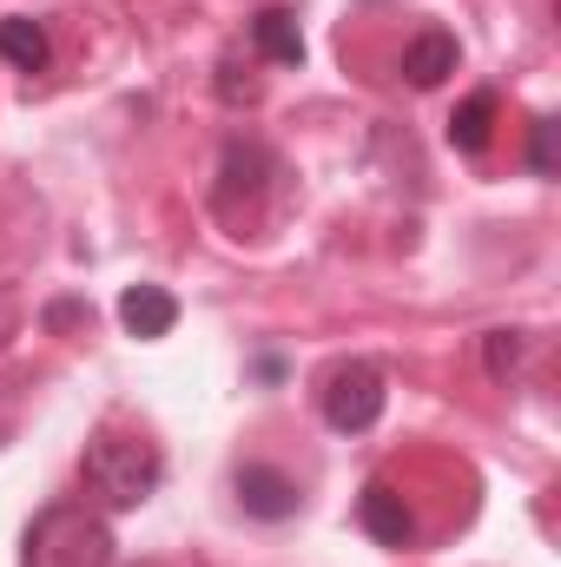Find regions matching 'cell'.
<instances>
[{
	"instance_id": "6da1fadb",
	"label": "cell",
	"mask_w": 561,
	"mask_h": 567,
	"mask_svg": "<svg viewBox=\"0 0 561 567\" xmlns=\"http://www.w3.org/2000/svg\"><path fill=\"white\" fill-rule=\"evenodd\" d=\"M80 475H86V495L100 508H140V502H152V488L165 482V462H159V449L145 435L106 423V429L86 435Z\"/></svg>"
},
{
	"instance_id": "7a4b0ae2",
	"label": "cell",
	"mask_w": 561,
	"mask_h": 567,
	"mask_svg": "<svg viewBox=\"0 0 561 567\" xmlns=\"http://www.w3.org/2000/svg\"><path fill=\"white\" fill-rule=\"evenodd\" d=\"M20 567H113V528L80 502H53L27 528Z\"/></svg>"
},
{
	"instance_id": "3957f363",
	"label": "cell",
	"mask_w": 561,
	"mask_h": 567,
	"mask_svg": "<svg viewBox=\"0 0 561 567\" xmlns=\"http://www.w3.org/2000/svg\"><path fill=\"white\" fill-rule=\"evenodd\" d=\"M284 178L278 152L265 140H232L225 145V158H218V185H212V212L225 218V225H245L252 212H258V198L272 192Z\"/></svg>"
},
{
	"instance_id": "277c9868",
	"label": "cell",
	"mask_w": 561,
	"mask_h": 567,
	"mask_svg": "<svg viewBox=\"0 0 561 567\" xmlns=\"http://www.w3.org/2000/svg\"><path fill=\"white\" fill-rule=\"evenodd\" d=\"M384 403H390V390H384V370L377 363H337L330 377H324V390H317V410H324V423L337 429V435H364V429L384 416Z\"/></svg>"
},
{
	"instance_id": "5b68a950",
	"label": "cell",
	"mask_w": 561,
	"mask_h": 567,
	"mask_svg": "<svg viewBox=\"0 0 561 567\" xmlns=\"http://www.w3.org/2000/svg\"><path fill=\"white\" fill-rule=\"evenodd\" d=\"M357 515H364V528H370L384 548H410V542H417V515H410V502H404L390 482H370L364 502H357Z\"/></svg>"
},
{
	"instance_id": "8992f818",
	"label": "cell",
	"mask_w": 561,
	"mask_h": 567,
	"mask_svg": "<svg viewBox=\"0 0 561 567\" xmlns=\"http://www.w3.org/2000/svg\"><path fill=\"white\" fill-rule=\"evenodd\" d=\"M238 502L258 522H284V515H297V482L265 468V462H252V468H238Z\"/></svg>"
},
{
	"instance_id": "52a82bcc",
	"label": "cell",
	"mask_w": 561,
	"mask_h": 567,
	"mask_svg": "<svg viewBox=\"0 0 561 567\" xmlns=\"http://www.w3.org/2000/svg\"><path fill=\"white\" fill-rule=\"evenodd\" d=\"M120 323L133 330V337H172V323H178V303H172V290H159V284H133L126 297H120Z\"/></svg>"
},
{
	"instance_id": "ba28073f",
	"label": "cell",
	"mask_w": 561,
	"mask_h": 567,
	"mask_svg": "<svg viewBox=\"0 0 561 567\" xmlns=\"http://www.w3.org/2000/svg\"><path fill=\"white\" fill-rule=\"evenodd\" d=\"M449 73H456V40H449L442 27H429V33H417V40L404 47V80H410V86L429 93V86H442Z\"/></svg>"
},
{
	"instance_id": "9c48e42d",
	"label": "cell",
	"mask_w": 561,
	"mask_h": 567,
	"mask_svg": "<svg viewBox=\"0 0 561 567\" xmlns=\"http://www.w3.org/2000/svg\"><path fill=\"white\" fill-rule=\"evenodd\" d=\"M252 40H258V53H265L272 66H297V60H304V33H297V13H290V7H265V13L252 20Z\"/></svg>"
},
{
	"instance_id": "30bf717a",
	"label": "cell",
	"mask_w": 561,
	"mask_h": 567,
	"mask_svg": "<svg viewBox=\"0 0 561 567\" xmlns=\"http://www.w3.org/2000/svg\"><path fill=\"white\" fill-rule=\"evenodd\" d=\"M47 53H53V47H47V27H40V20H20V13H13V20H0V60H7V66L40 73V66H47Z\"/></svg>"
},
{
	"instance_id": "8fae6325",
	"label": "cell",
	"mask_w": 561,
	"mask_h": 567,
	"mask_svg": "<svg viewBox=\"0 0 561 567\" xmlns=\"http://www.w3.org/2000/svg\"><path fill=\"white\" fill-rule=\"evenodd\" d=\"M489 126H496V93H469L449 120V145L456 152H482L489 145Z\"/></svg>"
},
{
	"instance_id": "7c38bea8",
	"label": "cell",
	"mask_w": 561,
	"mask_h": 567,
	"mask_svg": "<svg viewBox=\"0 0 561 567\" xmlns=\"http://www.w3.org/2000/svg\"><path fill=\"white\" fill-rule=\"evenodd\" d=\"M482 357H489V377H496V383H509V377L522 370V357H529V330H489Z\"/></svg>"
},
{
	"instance_id": "4fadbf2b",
	"label": "cell",
	"mask_w": 561,
	"mask_h": 567,
	"mask_svg": "<svg viewBox=\"0 0 561 567\" xmlns=\"http://www.w3.org/2000/svg\"><path fill=\"white\" fill-rule=\"evenodd\" d=\"M218 100H225V106H252V100H258V80L238 66V53L218 60Z\"/></svg>"
},
{
	"instance_id": "5bb4252c",
	"label": "cell",
	"mask_w": 561,
	"mask_h": 567,
	"mask_svg": "<svg viewBox=\"0 0 561 567\" xmlns=\"http://www.w3.org/2000/svg\"><path fill=\"white\" fill-rule=\"evenodd\" d=\"M536 172H555V120H536V152H529Z\"/></svg>"
}]
</instances>
